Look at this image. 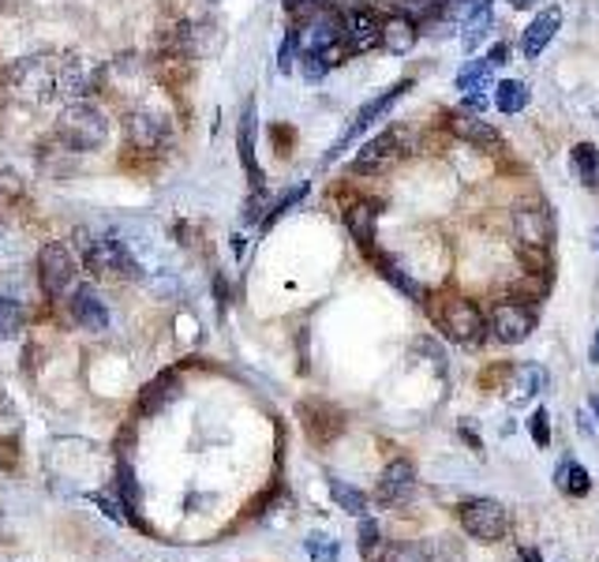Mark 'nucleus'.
<instances>
[{
  "mask_svg": "<svg viewBox=\"0 0 599 562\" xmlns=\"http://www.w3.org/2000/svg\"><path fill=\"white\" fill-rule=\"evenodd\" d=\"M412 495H416V465L405 462V457H397V462H390L382 469L375 499L382 506H405Z\"/></svg>",
  "mask_w": 599,
  "mask_h": 562,
  "instance_id": "12",
  "label": "nucleus"
},
{
  "mask_svg": "<svg viewBox=\"0 0 599 562\" xmlns=\"http://www.w3.org/2000/svg\"><path fill=\"white\" fill-rule=\"evenodd\" d=\"M296 49H300V42H296V30H288V38L282 42V53H277V71H282V76H288V71H293V57H296Z\"/></svg>",
  "mask_w": 599,
  "mask_h": 562,
  "instance_id": "41",
  "label": "nucleus"
},
{
  "mask_svg": "<svg viewBox=\"0 0 599 562\" xmlns=\"http://www.w3.org/2000/svg\"><path fill=\"white\" fill-rule=\"evenodd\" d=\"M442 8H446V0H405V16L416 19V23H431Z\"/></svg>",
  "mask_w": 599,
  "mask_h": 562,
  "instance_id": "36",
  "label": "nucleus"
},
{
  "mask_svg": "<svg viewBox=\"0 0 599 562\" xmlns=\"http://www.w3.org/2000/svg\"><path fill=\"white\" fill-rule=\"evenodd\" d=\"M488 60H491V68H494V65H505V46H502V42H499V46H494V49H491V57H488Z\"/></svg>",
  "mask_w": 599,
  "mask_h": 562,
  "instance_id": "42",
  "label": "nucleus"
},
{
  "mask_svg": "<svg viewBox=\"0 0 599 562\" xmlns=\"http://www.w3.org/2000/svg\"><path fill=\"white\" fill-rule=\"evenodd\" d=\"M532 312L524 308V304L518 300H505V304H494V312H491V337L494 342H502V345H521L524 337L532 334Z\"/></svg>",
  "mask_w": 599,
  "mask_h": 562,
  "instance_id": "13",
  "label": "nucleus"
},
{
  "mask_svg": "<svg viewBox=\"0 0 599 562\" xmlns=\"http://www.w3.org/2000/svg\"><path fill=\"white\" fill-rule=\"evenodd\" d=\"M510 379H505V391H510V402H529V397L547 391V367L540 364H513Z\"/></svg>",
  "mask_w": 599,
  "mask_h": 562,
  "instance_id": "19",
  "label": "nucleus"
},
{
  "mask_svg": "<svg viewBox=\"0 0 599 562\" xmlns=\"http://www.w3.org/2000/svg\"><path fill=\"white\" fill-rule=\"evenodd\" d=\"M592 364H599V331H596V342H592Z\"/></svg>",
  "mask_w": 599,
  "mask_h": 562,
  "instance_id": "44",
  "label": "nucleus"
},
{
  "mask_svg": "<svg viewBox=\"0 0 599 562\" xmlns=\"http://www.w3.org/2000/svg\"><path fill=\"white\" fill-rule=\"evenodd\" d=\"M518 562H543V559H540V551H536V548H521Z\"/></svg>",
  "mask_w": 599,
  "mask_h": 562,
  "instance_id": "43",
  "label": "nucleus"
},
{
  "mask_svg": "<svg viewBox=\"0 0 599 562\" xmlns=\"http://www.w3.org/2000/svg\"><path fill=\"white\" fill-rule=\"evenodd\" d=\"M95 87H98V76L82 65V57L76 53L57 57V98L82 101L87 95H95Z\"/></svg>",
  "mask_w": 599,
  "mask_h": 562,
  "instance_id": "15",
  "label": "nucleus"
},
{
  "mask_svg": "<svg viewBox=\"0 0 599 562\" xmlns=\"http://www.w3.org/2000/svg\"><path fill=\"white\" fill-rule=\"evenodd\" d=\"M382 548H386V540H382V529H379V521H371V517H360V555H364L367 562H379Z\"/></svg>",
  "mask_w": 599,
  "mask_h": 562,
  "instance_id": "33",
  "label": "nucleus"
},
{
  "mask_svg": "<svg viewBox=\"0 0 599 562\" xmlns=\"http://www.w3.org/2000/svg\"><path fill=\"white\" fill-rule=\"evenodd\" d=\"M8 95L27 101V106H46L57 98V57H19L4 71Z\"/></svg>",
  "mask_w": 599,
  "mask_h": 562,
  "instance_id": "2",
  "label": "nucleus"
},
{
  "mask_svg": "<svg viewBox=\"0 0 599 562\" xmlns=\"http://www.w3.org/2000/svg\"><path fill=\"white\" fill-rule=\"evenodd\" d=\"M488 34H491V0H477V8H472L469 19H464V27H461L464 53H472V49H477Z\"/></svg>",
  "mask_w": 599,
  "mask_h": 562,
  "instance_id": "24",
  "label": "nucleus"
},
{
  "mask_svg": "<svg viewBox=\"0 0 599 562\" xmlns=\"http://www.w3.org/2000/svg\"><path fill=\"white\" fill-rule=\"evenodd\" d=\"M19 196H23V180H19L16 172H4V169H0V207L16 203Z\"/></svg>",
  "mask_w": 599,
  "mask_h": 562,
  "instance_id": "39",
  "label": "nucleus"
},
{
  "mask_svg": "<svg viewBox=\"0 0 599 562\" xmlns=\"http://www.w3.org/2000/svg\"><path fill=\"white\" fill-rule=\"evenodd\" d=\"M488 87H491V60H469L458 71V90H464V95H480Z\"/></svg>",
  "mask_w": 599,
  "mask_h": 562,
  "instance_id": "30",
  "label": "nucleus"
},
{
  "mask_svg": "<svg viewBox=\"0 0 599 562\" xmlns=\"http://www.w3.org/2000/svg\"><path fill=\"white\" fill-rule=\"evenodd\" d=\"M573 172L585 188L599 191V150L592 147V142H577L573 147Z\"/></svg>",
  "mask_w": 599,
  "mask_h": 562,
  "instance_id": "27",
  "label": "nucleus"
},
{
  "mask_svg": "<svg viewBox=\"0 0 599 562\" xmlns=\"http://www.w3.org/2000/svg\"><path fill=\"white\" fill-rule=\"evenodd\" d=\"M0 8H4V0H0Z\"/></svg>",
  "mask_w": 599,
  "mask_h": 562,
  "instance_id": "47",
  "label": "nucleus"
},
{
  "mask_svg": "<svg viewBox=\"0 0 599 562\" xmlns=\"http://www.w3.org/2000/svg\"><path fill=\"white\" fill-rule=\"evenodd\" d=\"M27 315H23V304L16 300V296H0V342H8V337H16L23 331Z\"/></svg>",
  "mask_w": 599,
  "mask_h": 562,
  "instance_id": "32",
  "label": "nucleus"
},
{
  "mask_svg": "<svg viewBox=\"0 0 599 562\" xmlns=\"http://www.w3.org/2000/svg\"><path fill=\"white\" fill-rule=\"evenodd\" d=\"M554 484H559L570 499H585L588 492H592V476H588V469L577 465L573 457L559 462V469H554Z\"/></svg>",
  "mask_w": 599,
  "mask_h": 562,
  "instance_id": "25",
  "label": "nucleus"
},
{
  "mask_svg": "<svg viewBox=\"0 0 599 562\" xmlns=\"http://www.w3.org/2000/svg\"><path fill=\"white\" fill-rule=\"evenodd\" d=\"M300 60H304V79H307V83H323L326 71L337 65V53H304Z\"/></svg>",
  "mask_w": 599,
  "mask_h": 562,
  "instance_id": "35",
  "label": "nucleus"
},
{
  "mask_svg": "<svg viewBox=\"0 0 599 562\" xmlns=\"http://www.w3.org/2000/svg\"><path fill=\"white\" fill-rule=\"evenodd\" d=\"M304 548H307V555H312L315 562H341L337 540L326 536V533H312V536L304 540Z\"/></svg>",
  "mask_w": 599,
  "mask_h": 562,
  "instance_id": "34",
  "label": "nucleus"
},
{
  "mask_svg": "<svg viewBox=\"0 0 599 562\" xmlns=\"http://www.w3.org/2000/svg\"><path fill=\"white\" fill-rule=\"evenodd\" d=\"M177 391H180V375H177V372H161L158 379H150L147 391H143L139 413H143V416L158 413V408H165V405L173 402V397H177Z\"/></svg>",
  "mask_w": 599,
  "mask_h": 562,
  "instance_id": "23",
  "label": "nucleus"
},
{
  "mask_svg": "<svg viewBox=\"0 0 599 562\" xmlns=\"http://www.w3.org/2000/svg\"><path fill=\"white\" fill-rule=\"evenodd\" d=\"M375 207L371 203H353V207L345 210V225L348 233L360 240V248H371V240H375Z\"/></svg>",
  "mask_w": 599,
  "mask_h": 562,
  "instance_id": "26",
  "label": "nucleus"
},
{
  "mask_svg": "<svg viewBox=\"0 0 599 562\" xmlns=\"http://www.w3.org/2000/svg\"><path fill=\"white\" fill-rule=\"evenodd\" d=\"M76 237H79L76 244L82 252V263H87V270L95 274V278H131V282L143 278L139 259L128 252V244H124V240L90 237L87 229H79Z\"/></svg>",
  "mask_w": 599,
  "mask_h": 562,
  "instance_id": "3",
  "label": "nucleus"
},
{
  "mask_svg": "<svg viewBox=\"0 0 599 562\" xmlns=\"http://www.w3.org/2000/svg\"><path fill=\"white\" fill-rule=\"evenodd\" d=\"M76 274H79V259H76V248H71V244H65V240L41 244L38 282H41V289H46V296L60 300V296L76 285Z\"/></svg>",
  "mask_w": 599,
  "mask_h": 562,
  "instance_id": "4",
  "label": "nucleus"
},
{
  "mask_svg": "<svg viewBox=\"0 0 599 562\" xmlns=\"http://www.w3.org/2000/svg\"><path fill=\"white\" fill-rule=\"evenodd\" d=\"M300 416H304V432L312 443H330V435H341L345 432V416H341V408L334 405H326V402H307V405H300Z\"/></svg>",
  "mask_w": 599,
  "mask_h": 562,
  "instance_id": "17",
  "label": "nucleus"
},
{
  "mask_svg": "<svg viewBox=\"0 0 599 562\" xmlns=\"http://www.w3.org/2000/svg\"><path fill=\"white\" fill-rule=\"evenodd\" d=\"M124 136H128L131 147L143 150V155H161V150L173 142V125L165 112L139 106L124 117Z\"/></svg>",
  "mask_w": 599,
  "mask_h": 562,
  "instance_id": "6",
  "label": "nucleus"
},
{
  "mask_svg": "<svg viewBox=\"0 0 599 562\" xmlns=\"http://www.w3.org/2000/svg\"><path fill=\"white\" fill-rule=\"evenodd\" d=\"M420 551H423V559H428V562H464L461 540H453V536H431V540H423Z\"/></svg>",
  "mask_w": 599,
  "mask_h": 562,
  "instance_id": "31",
  "label": "nucleus"
},
{
  "mask_svg": "<svg viewBox=\"0 0 599 562\" xmlns=\"http://www.w3.org/2000/svg\"><path fill=\"white\" fill-rule=\"evenodd\" d=\"M330 495H334V503L341 510H348L353 517H367V495L360 492V487L345 484V480H337V476H330Z\"/></svg>",
  "mask_w": 599,
  "mask_h": 562,
  "instance_id": "29",
  "label": "nucleus"
},
{
  "mask_svg": "<svg viewBox=\"0 0 599 562\" xmlns=\"http://www.w3.org/2000/svg\"><path fill=\"white\" fill-rule=\"evenodd\" d=\"M401 155H405V142H401V136L394 128H386V131H379L375 139H367L364 147H360L353 169L356 172H386Z\"/></svg>",
  "mask_w": 599,
  "mask_h": 562,
  "instance_id": "14",
  "label": "nucleus"
},
{
  "mask_svg": "<svg viewBox=\"0 0 599 562\" xmlns=\"http://www.w3.org/2000/svg\"><path fill=\"white\" fill-rule=\"evenodd\" d=\"M461 529L469 533L477 544H499V540L510 533V514H505L502 503L494 499H469V503L458 506Z\"/></svg>",
  "mask_w": 599,
  "mask_h": 562,
  "instance_id": "5",
  "label": "nucleus"
},
{
  "mask_svg": "<svg viewBox=\"0 0 599 562\" xmlns=\"http://www.w3.org/2000/svg\"><path fill=\"white\" fill-rule=\"evenodd\" d=\"M529 427H532L536 446H547V443H551V424H547V408H536V413L529 416Z\"/></svg>",
  "mask_w": 599,
  "mask_h": 562,
  "instance_id": "40",
  "label": "nucleus"
},
{
  "mask_svg": "<svg viewBox=\"0 0 599 562\" xmlns=\"http://www.w3.org/2000/svg\"><path fill=\"white\" fill-rule=\"evenodd\" d=\"M300 53H337L341 42H345V16L330 12V8H318V12L307 16V23L296 30Z\"/></svg>",
  "mask_w": 599,
  "mask_h": 562,
  "instance_id": "7",
  "label": "nucleus"
},
{
  "mask_svg": "<svg viewBox=\"0 0 599 562\" xmlns=\"http://www.w3.org/2000/svg\"><path fill=\"white\" fill-rule=\"evenodd\" d=\"M379 562H428V559H423L420 544H386Z\"/></svg>",
  "mask_w": 599,
  "mask_h": 562,
  "instance_id": "37",
  "label": "nucleus"
},
{
  "mask_svg": "<svg viewBox=\"0 0 599 562\" xmlns=\"http://www.w3.org/2000/svg\"><path fill=\"white\" fill-rule=\"evenodd\" d=\"M513 229H518V240L524 244V252H547L554 240V218L543 203H521L513 210Z\"/></svg>",
  "mask_w": 599,
  "mask_h": 562,
  "instance_id": "10",
  "label": "nucleus"
},
{
  "mask_svg": "<svg viewBox=\"0 0 599 562\" xmlns=\"http://www.w3.org/2000/svg\"><path fill=\"white\" fill-rule=\"evenodd\" d=\"M494 109L505 112V117L529 109V87L518 83V79H502L499 90H494Z\"/></svg>",
  "mask_w": 599,
  "mask_h": 562,
  "instance_id": "28",
  "label": "nucleus"
},
{
  "mask_svg": "<svg viewBox=\"0 0 599 562\" xmlns=\"http://www.w3.org/2000/svg\"><path fill=\"white\" fill-rule=\"evenodd\" d=\"M510 4H513V8H529L532 0H510Z\"/></svg>",
  "mask_w": 599,
  "mask_h": 562,
  "instance_id": "46",
  "label": "nucleus"
},
{
  "mask_svg": "<svg viewBox=\"0 0 599 562\" xmlns=\"http://www.w3.org/2000/svg\"><path fill=\"white\" fill-rule=\"evenodd\" d=\"M588 405H592V408H596V416H599V394H592V397H588Z\"/></svg>",
  "mask_w": 599,
  "mask_h": 562,
  "instance_id": "45",
  "label": "nucleus"
},
{
  "mask_svg": "<svg viewBox=\"0 0 599 562\" xmlns=\"http://www.w3.org/2000/svg\"><path fill=\"white\" fill-rule=\"evenodd\" d=\"M53 136L60 142V150H68V155H95L109 139V120L90 101H71V106L60 109Z\"/></svg>",
  "mask_w": 599,
  "mask_h": 562,
  "instance_id": "1",
  "label": "nucleus"
},
{
  "mask_svg": "<svg viewBox=\"0 0 599 562\" xmlns=\"http://www.w3.org/2000/svg\"><path fill=\"white\" fill-rule=\"evenodd\" d=\"M8 435L12 438L19 435V413H16V405L0 394V438H8Z\"/></svg>",
  "mask_w": 599,
  "mask_h": 562,
  "instance_id": "38",
  "label": "nucleus"
},
{
  "mask_svg": "<svg viewBox=\"0 0 599 562\" xmlns=\"http://www.w3.org/2000/svg\"><path fill=\"white\" fill-rule=\"evenodd\" d=\"M236 147H240V161H244L247 177H252L255 188H263V169H259V161H255V106H252V101H247V106H244L240 136H236Z\"/></svg>",
  "mask_w": 599,
  "mask_h": 562,
  "instance_id": "22",
  "label": "nucleus"
},
{
  "mask_svg": "<svg viewBox=\"0 0 599 562\" xmlns=\"http://www.w3.org/2000/svg\"><path fill=\"white\" fill-rule=\"evenodd\" d=\"M450 131L472 147H499V131H494L488 120H480V112L469 109H453L450 112Z\"/></svg>",
  "mask_w": 599,
  "mask_h": 562,
  "instance_id": "18",
  "label": "nucleus"
},
{
  "mask_svg": "<svg viewBox=\"0 0 599 562\" xmlns=\"http://www.w3.org/2000/svg\"><path fill=\"white\" fill-rule=\"evenodd\" d=\"M405 90H412V79H401V83H394L390 90H382L379 98H371L367 106L360 109L356 117H353V125H348L345 131H341V139L334 142V147H330L326 161H334V158H341V155H345V147H348V142H353V139L360 136V131H367L371 125H375L379 117H386V109L394 106V101H397L401 95H405Z\"/></svg>",
  "mask_w": 599,
  "mask_h": 562,
  "instance_id": "9",
  "label": "nucleus"
},
{
  "mask_svg": "<svg viewBox=\"0 0 599 562\" xmlns=\"http://www.w3.org/2000/svg\"><path fill=\"white\" fill-rule=\"evenodd\" d=\"M71 319H76L82 331H90V334H106L109 331V308H106V300L98 296L95 285H79V289L71 293Z\"/></svg>",
  "mask_w": 599,
  "mask_h": 562,
  "instance_id": "16",
  "label": "nucleus"
},
{
  "mask_svg": "<svg viewBox=\"0 0 599 562\" xmlns=\"http://www.w3.org/2000/svg\"><path fill=\"white\" fill-rule=\"evenodd\" d=\"M375 46H382V19L379 12H371V8L356 4L345 12V42L341 49L345 53H371Z\"/></svg>",
  "mask_w": 599,
  "mask_h": 562,
  "instance_id": "11",
  "label": "nucleus"
},
{
  "mask_svg": "<svg viewBox=\"0 0 599 562\" xmlns=\"http://www.w3.org/2000/svg\"><path fill=\"white\" fill-rule=\"evenodd\" d=\"M559 27H562V12H559V8H543V12L529 23V30H524V38H521L524 57H529V60L540 57L543 49L551 46V38H554V30H559Z\"/></svg>",
  "mask_w": 599,
  "mask_h": 562,
  "instance_id": "20",
  "label": "nucleus"
},
{
  "mask_svg": "<svg viewBox=\"0 0 599 562\" xmlns=\"http://www.w3.org/2000/svg\"><path fill=\"white\" fill-rule=\"evenodd\" d=\"M416 38H420V23L416 19H409L405 12L382 19V49H386V53L405 57L409 49L416 46Z\"/></svg>",
  "mask_w": 599,
  "mask_h": 562,
  "instance_id": "21",
  "label": "nucleus"
},
{
  "mask_svg": "<svg viewBox=\"0 0 599 562\" xmlns=\"http://www.w3.org/2000/svg\"><path fill=\"white\" fill-rule=\"evenodd\" d=\"M439 323H442V331H446L450 342H458V345H480L483 331H488L480 308L472 300H464V296H450V300L442 304Z\"/></svg>",
  "mask_w": 599,
  "mask_h": 562,
  "instance_id": "8",
  "label": "nucleus"
}]
</instances>
